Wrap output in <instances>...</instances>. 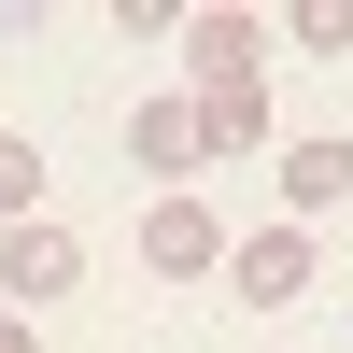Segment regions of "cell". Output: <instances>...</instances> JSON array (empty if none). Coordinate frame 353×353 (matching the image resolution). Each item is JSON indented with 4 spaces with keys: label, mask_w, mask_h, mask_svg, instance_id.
I'll list each match as a JSON object with an SVG mask.
<instances>
[{
    "label": "cell",
    "mask_w": 353,
    "mask_h": 353,
    "mask_svg": "<svg viewBox=\"0 0 353 353\" xmlns=\"http://www.w3.org/2000/svg\"><path fill=\"white\" fill-rule=\"evenodd\" d=\"M128 156L156 170V198H198V99H141L128 113Z\"/></svg>",
    "instance_id": "5b68a950"
},
{
    "label": "cell",
    "mask_w": 353,
    "mask_h": 353,
    "mask_svg": "<svg viewBox=\"0 0 353 353\" xmlns=\"http://www.w3.org/2000/svg\"><path fill=\"white\" fill-rule=\"evenodd\" d=\"M226 297H241V311H297V297H311V226H254V241H226Z\"/></svg>",
    "instance_id": "6da1fadb"
},
{
    "label": "cell",
    "mask_w": 353,
    "mask_h": 353,
    "mask_svg": "<svg viewBox=\"0 0 353 353\" xmlns=\"http://www.w3.org/2000/svg\"><path fill=\"white\" fill-rule=\"evenodd\" d=\"M269 141V71L254 85H198V170H241Z\"/></svg>",
    "instance_id": "8992f818"
},
{
    "label": "cell",
    "mask_w": 353,
    "mask_h": 353,
    "mask_svg": "<svg viewBox=\"0 0 353 353\" xmlns=\"http://www.w3.org/2000/svg\"><path fill=\"white\" fill-rule=\"evenodd\" d=\"M0 226H43V141L0 128Z\"/></svg>",
    "instance_id": "ba28073f"
},
{
    "label": "cell",
    "mask_w": 353,
    "mask_h": 353,
    "mask_svg": "<svg viewBox=\"0 0 353 353\" xmlns=\"http://www.w3.org/2000/svg\"><path fill=\"white\" fill-rule=\"evenodd\" d=\"M353 198V141L325 128V141H283V226H325Z\"/></svg>",
    "instance_id": "52a82bcc"
},
{
    "label": "cell",
    "mask_w": 353,
    "mask_h": 353,
    "mask_svg": "<svg viewBox=\"0 0 353 353\" xmlns=\"http://www.w3.org/2000/svg\"><path fill=\"white\" fill-rule=\"evenodd\" d=\"M71 283H85L71 226H0V311H43V297H71Z\"/></svg>",
    "instance_id": "7a4b0ae2"
},
{
    "label": "cell",
    "mask_w": 353,
    "mask_h": 353,
    "mask_svg": "<svg viewBox=\"0 0 353 353\" xmlns=\"http://www.w3.org/2000/svg\"><path fill=\"white\" fill-rule=\"evenodd\" d=\"M0 353H43V339H28V311H0Z\"/></svg>",
    "instance_id": "30bf717a"
},
{
    "label": "cell",
    "mask_w": 353,
    "mask_h": 353,
    "mask_svg": "<svg viewBox=\"0 0 353 353\" xmlns=\"http://www.w3.org/2000/svg\"><path fill=\"white\" fill-rule=\"evenodd\" d=\"M141 269H170V283L226 269V212L212 198H156V212H141Z\"/></svg>",
    "instance_id": "277c9868"
},
{
    "label": "cell",
    "mask_w": 353,
    "mask_h": 353,
    "mask_svg": "<svg viewBox=\"0 0 353 353\" xmlns=\"http://www.w3.org/2000/svg\"><path fill=\"white\" fill-rule=\"evenodd\" d=\"M184 71L198 85H254V71H269V14H241V0L184 14ZM198 85H184V99H198Z\"/></svg>",
    "instance_id": "3957f363"
},
{
    "label": "cell",
    "mask_w": 353,
    "mask_h": 353,
    "mask_svg": "<svg viewBox=\"0 0 353 353\" xmlns=\"http://www.w3.org/2000/svg\"><path fill=\"white\" fill-rule=\"evenodd\" d=\"M283 43H297V57H353V0H297Z\"/></svg>",
    "instance_id": "9c48e42d"
}]
</instances>
